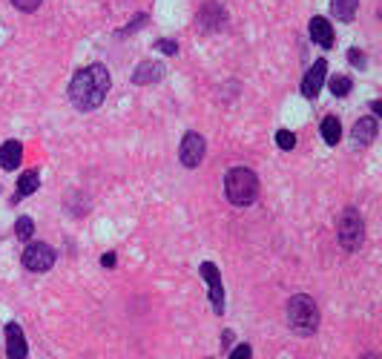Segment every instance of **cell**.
<instances>
[{
  "label": "cell",
  "instance_id": "obj_1",
  "mask_svg": "<svg viewBox=\"0 0 382 359\" xmlns=\"http://www.w3.org/2000/svg\"><path fill=\"white\" fill-rule=\"evenodd\" d=\"M112 86V78L104 64H92L75 72V78L69 81V101L75 109L81 112H92L98 109L107 98V92Z\"/></svg>",
  "mask_w": 382,
  "mask_h": 359
},
{
  "label": "cell",
  "instance_id": "obj_2",
  "mask_svg": "<svg viewBox=\"0 0 382 359\" xmlns=\"http://www.w3.org/2000/svg\"><path fill=\"white\" fill-rule=\"evenodd\" d=\"M224 193L227 201L236 204V207H247L253 204L259 196V178L251 167H233L230 173L224 176Z\"/></svg>",
  "mask_w": 382,
  "mask_h": 359
},
{
  "label": "cell",
  "instance_id": "obj_3",
  "mask_svg": "<svg viewBox=\"0 0 382 359\" xmlns=\"http://www.w3.org/2000/svg\"><path fill=\"white\" fill-rule=\"evenodd\" d=\"M288 325L299 336H313L319 331V308L308 293H296L288 299Z\"/></svg>",
  "mask_w": 382,
  "mask_h": 359
},
{
  "label": "cell",
  "instance_id": "obj_4",
  "mask_svg": "<svg viewBox=\"0 0 382 359\" xmlns=\"http://www.w3.org/2000/svg\"><path fill=\"white\" fill-rule=\"evenodd\" d=\"M336 236L348 253H356L362 248V241H365V221H362L356 207H345V210H342L339 224H336Z\"/></svg>",
  "mask_w": 382,
  "mask_h": 359
},
{
  "label": "cell",
  "instance_id": "obj_5",
  "mask_svg": "<svg viewBox=\"0 0 382 359\" xmlns=\"http://www.w3.org/2000/svg\"><path fill=\"white\" fill-rule=\"evenodd\" d=\"M55 250L49 248L46 241H32L29 248L24 250V268L32 270V273H46L52 264H55Z\"/></svg>",
  "mask_w": 382,
  "mask_h": 359
},
{
  "label": "cell",
  "instance_id": "obj_6",
  "mask_svg": "<svg viewBox=\"0 0 382 359\" xmlns=\"http://www.w3.org/2000/svg\"><path fill=\"white\" fill-rule=\"evenodd\" d=\"M204 149H207V144H204V138L199 136V132H187V136L181 138V147H179V158L187 169H196L204 161Z\"/></svg>",
  "mask_w": 382,
  "mask_h": 359
},
{
  "label": "cell",
  "instance_id": "obj_7",
  "mask_svg": "<svg viewBox=\"0 0 382 359\" xmlns=\"http://www.w3.org/2000/svg\"><path fill=\"white\" fill-rule=\"evenodd\" d=\"M201 276L207 282V288H210V305H213L216 313H224V288H221V273L213 261H204L201 264Z\"/></svg>",
  "mask_w": 382,
  "mask_h": 359
},
{
  "label": "cell",
  "instance_id": "obj_8",
  "mask_svg": "<svg viewBox=\"0 0 382 359\" xmlns=\"http://www.w3.org/2000/svg\"><path fill=\"white\" fill-rule=\"evenodd\" d=\"M227 21V15H224V6L216 3V0H207V3L199 9V26L204 32H219Z\"/></svg>",
  "mask_w": 382,
  "mask_h": 359
},
{
  "label": "cell",
  "instance_id": "obj_9",
  "mask_svg": "<svg viewBox=\"0 0 382 359\" xmlns=\"http://www.w3.org/2000/svg\"><path fill=\"white\" fill-rule=\"evenodd\" d=\"M325 75H328V64H325V61H316L308 72H304L302 95L308 98V101H313V98L319 95V89H322V84H325Z\"/></svg>",
  "mask_w": 382,
  "mask_h": 359
},
{
  "label": "cell",
  "instance_id": "obj_10",
  "mask_svg": "<svg viewBox=\"0 0 382 359\" xmlns=\"http://www.w3.org/2000/svg\"><path fill=\"white\" fill-rule=\"evenodd\" d=\"M164 64L161 61H144L138 64V69L132 72V84L136 86H147V84H158L164 78Z\"/></svg>",
  "mask_w": 382,
  "mask_h": 359
},
{
  "label": "cell",
  "instance_id": "obj_11",
  "mask_svg": "<svg viewBox=\"0 0 382 359\" xmlns=\"http://www.w3.org/2000/svg\"><path fill=\"white\" fill-rule=\"evenodd\" d=\"M6 356L9 359H26V336L17 322L6 325Z\"/></svg>",
  "mask_w": 382,
  "mask_h": 359
},
{
  "label": "cell",
  "instance_id": "obj_12",
  "mask_svg": "<svg viewBox=\"0 0 382 359\" xmlns=\"http://www.w3.org/2000/svg\"><path fill=\"white\" fill-rule=\"evenodd\" d=\"M376 132H379L376 118L365 116V118H359V121L354 124V129H351V138H354V144H356V147H368V144H374Z\"/></svg>",
  "mask_w": 382,
  "mask_h": 359
},
{
  "label": "cell",
  "instance_id": "obj_13",
  "mask_svg": "<svg viewBox=\"0 0 382 359\" xmlns=\"http://www.w3.org/2000/svg\"><path fill=\"white\" fill-rule=\"evenodd\" d=\"M311 37L313 44H319L322 49H331L334 46V29H331V21H325V17H311Z\"/></svg>",
  "mask_w": 382,
  "mask_h": 359
},
{
  "label": "cell",
  "instance_id": "obj_14",
  "mask_svg": "<svg viewBox=\"0 0 382 359\" xmlns=\"http://www.w3.org/2000/svg\"><path fill=\"white\" fill-rule=\"evenodd\" d=\"M21 161H24V144L21 141H6L0 147V167L3 169L21 167Z\"/></svg>",
  "mask_w": 382,
  "mask_h": 359
},
{
  "label": "cell",
  "instance_id": "obj_15",
  "mask_svg": "<svg viewBox=\"0 0 382 359\" xmlns=\"http://www.w3.org/2000/svg\"><path fill=\"white\" fill-rule=\"evenodd\" d=\"M37 187H41V173H37V169H26V173L21 176V181H17V193L12 196V204H17L26 196H32Z\"/></svg>",
  "mask_w": 382,
  "mask_h": 359
},
{
  "label": "cell",
  "instance_id": "obj_16",
  "mask_svg": "<svg viewBox=\"0 0 382 359\" xmlns=\"http://www.w3.org/2000/svg\"><path fill=\"white\" fill-rule=\"evenodd\" d=\"M322 138H325V144H331V147L339 144V138H342V124H339L336 116H328V118L322 121Z\"/></svg>",
  "mask_w": 382,
  "mask_h": 359
},
{
  "label": "cell",
  "instance_id": "obj_17",
  "mask_svg": "<svg viewBox=\"0 0 382 359\" xmlns=\"http://www.w3.org/2000/svg\"><path fill=\"white\" fill-rule=\"evenodd\" d=\"M356 9H359V0H331V12L339 21H354Z\"/></svg>",
  "mask_w": 382,
  "mask_h": 359
},
{
  "label": "cell",
  "instance_id": "obj_18",
  "mask_svg": "<svg viewBox=\"0 0 382 359\" xmlns=\"http://www.w3.org/2000/svg\"><path fill=\"white\" fill-rule=\"evenodd\" d=\"M351 89H354V81L348 78V75H334V78H331V92L336 98L351 95Z\"/></svg>",
  "mask_w": 382,
  "mask_h": 359
},
{
  "label": "cell",
  "instance_id": "obj_19",
  "mask_svg": "<svg viewBox=\"0 0 382 359\" xmlns=\"http://www.w3.org/2000/svg\"><path fill=\"white\" fill-rule=\"evenodd\" d=\"M32 233H35V221H32L29 216L17 219V224H15V236L21 239V241H29V239H32Z\"/></svg>",
  "mask_w": 382,
  "mask_h": 359
},
{
  "label": "cell",
  "instance_id": "obj_20",
  "mask_svg": "<svg viewBox=\"0 0 382 359\" xmlns=\"http://www.w3.org/2000/svg\"><path fill=\"white\" fill-rule=\"evenodd\" d=\"M276 144H279V149H293L296 147V136L288 132V129H279L276 132Z\"/></svg>",
  "mask_w": 382,
  "mask_h": 359
},
{
  "label": "cell",
  "instance_id": "obj_21",
  "mask_svg": "<svg viewBox=\"0 0 382 359\" xmlns=\"http://www.w3.org/2000/svg\"><path fill=\"white\" fill-rule=\"evenodd\" d=\"M41 3H44V0H12V6L21 9V12H37Z\"/></svg>",
  "mask_w": 382,
  "mask_h": 359
},
{
  "label": "cell",
  "instance_id": "obj_22",
  "mask_svg": "<svg viewBox=\"0 0 382 359\" xmlns=\"http://www.w3.org/2000/svg\"><path fill=\"white\" fill-rule=\"evenodd\" d=\"M144 24H147V15H144V12H141V15H138V17H136V21H132V24H127V26H124V29H121V32H118V35H121V37H127V35H132V32H136V29H138V26H144Z\"/></svg>",
  "mask_w": 382,
  "mask_h": 359
},
{
  "label": "cell",
  "instance_id": "obj_23",
  "mask_svg": "<svg viewBox=\"0 0 382 359\" xmlns=\"http://www.w3.org/2000/svg\"><path fill=\"white\" fill-rule=\"evenodd\" d=\"M230 359H253V348L247 345V342L244 345H236L233 353H230Z\"/></svg>",
  "mask_w": 382,
  "mask_h": 359
},
{
  "label": "cell",
  "instance_id": "obj_24",
  "mask_svg": "<svg viewBox=\"0 0 382 359\" xmlns=\"http://www.w3.org/2000/svg\"><path fill=\"white\" fill-rule=\"evenodd\" d=\"M348 61H351L354 66H359V69H365V55H362L359 49H351V52H348Z\"/></svg>",
  "mask_w": 382,
  "mask_h": 359
},
{
  "label": "cell",
  "instance_id": "obj_25",
  "mask_svg": "<svg viewBox=\"0 0 382 359\" xmlns=\"http://www.w3.org/2000/svg\"><path fill=\"white\" fill-rule=\"evenodd\" d=\"M156 49L164 52V55H176V52H179V44H173V41H158Z\"/></svg>",
  "mask_w": 382,
  "mask_h": 359
},
{
  "label": "cell",
  "instance_id": "obj_26",
  "mask_svg": "<svg viewBox=\"0 0 382 359\" xmlns=\"http://www.w3.org/2000/svg\"><path fill=\"white\" fill-rule=\"evenodd\" d=\"M101 264H104V268H116V253H104Z\"/></svg>",
  "mask_w": 382,
  "mask_h": 359
},
{
  "label": "cell",
  "instance_id": "obj_27",
  "mask_svg": "<svg viewBox=\"0 0 382 359\" xmlns=\"http://www.w3.org/2000/svg\"><path fill=\"white\" fill-rule=\"evenodd\" d=\"M371 109H374L376 116H379V112H382V101H374V104H371Z\"/></svg>",
  "mask_w": 382,
  "mask_h": 359
},
{
  "label": "cell",
  "instance_id": "obj_28",
  "mask_svg": "<svg viewBox=\"0 0 382 359\" xmlns=\"http://www.w3.org/2000/svg\"><path fill=\"white\" fill-rule=\"evenodd\" d=\"M359 359H379L376 353H365V356H359Z\"/></svg>",
  "mask_w": 382,
  "mask_h": 359
}]
</instances>
